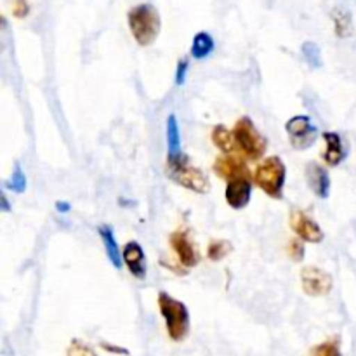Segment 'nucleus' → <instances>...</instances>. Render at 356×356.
<instances>
[{
  "instance_id": "17",
  "label": "nucleus",
  "mask_w": 356,
  "mask_h": 356,
  "mask_svg": "<svg viewBox=\"0 0 356 356\" xmlns=\"http://www.w3.org/2000/svg\"><path fill=\"white\" fill-rule=\"evenodd\" d=\"M181 131L176 115L167 117V156L181 155Z\"/></svg>"
},
{
  "instance_id": "22",
  "label": "nucleus",
  "mask_w": 356,
  "mask_h": 356,
  "mask_svg": "<svg viewBox=\"0 0 356 356\" xmlns=\"http://www.w3.org/2000/svg\"><path fill=\"white\" fill-rule=\"evenodd\" d=\"M7 188L13 190L14 193H24V190H26V176H24L19 163H16V167H14L13 176H10L9 183H7Z\"/></svg>"
},
{
  "instance_id": "5",
  "label": "nucleus",
  "mask_w": 356,
  "mask_h": 356,
  "mask_svg": "<svg viewBox=\"0 0 356 356\" xmlns=\"http://www.w3.org/2000/svg\"><path fill=\"white\" fill-rule=\"evenodd\" d=\"M233 134H235L236 145H238V152H242L247 159L257 160L266 152V138L257 131L249 117H242L235 122Z\"/></svg>"
},
{
  "instance_id": "14",
  "label": "nucleus",
  "mask_w": 356,
  "mask_h": 356,
  "mask_svg": "<svg viewBox=\"0 0 356 356\" xmlns=\"http://www.w3.org/2000/svg\"><path fill=\"white\" fill-rule=\"evenodd\" d=\"M323 141H325V149H323V162L330 167H337L346 160L348 149L344 145L339 132H323Z\"/></svg>"
},
{
  "instance_id": "19",
  "label": "nucleus",
  "mask_w": 356,
  "mask_h": 356,
  "mask_svg": "<svg viewBox=\"0 0 356 356\" xmlns=\"http://www.w3.org/2000/svg\"><path fill=\"white\" fill-rule=\"evenodd\" d=\"M232 250L233 247L228 240H214V242L209 243L207 257L211 261H214V263H218V261H222L226 256H229Z\"/></svg>"
},
{
  "instance_id": "21",
  "label": "nucleus",
  "mask_w": 356,
  "mask_h": 356,
  "mask_svg": "<svg viewBox=\"0 0 356 356\" xmlns=\"http://www.w3.org/2000/svg\"><path fill=\"white\" fill-rule=\"evenodd\" d=\"M302 54H305L306 63L312 68H320L322 66V52H320V47L315 42H306V44H302Z\"/></svg>"
},
{
  "instance_id": "3",
  "label": "nucleus",
  "mask_w": 356,
  "mask_h": 356,
  "mask_svg": "<svg viewBox=\"0 0 356 356\" xmlns=\"http://www.w3.org/2000/svg\"><path fill=\"white\" fill-rule=\"evenodd\" d=\"M129 28L139 45L146 47L156 40L160 33V16L159 10L149 3H141L131 9L127 16Z\"/></svg>"
},
{
  "instance_id": "4",
  "label": "nucleus",
  "mask_w": 356,
  "mask_h": 356,
  "mask_svg": "<svg viewBox=\"0 0 356 356\" xmlns=\"http://www.w3.org/2000/svg\"><path fill=\"white\" fill-rule=\"evenodd\" d=\"M285 177H287V167L284 160L277 155L264 159V162H261L254 172V181L257 186L275 200L284 198Z\"/></svg>"
},
{
  "instance_id": "29",
  "label": "nucleus",
  "mask_w": 356,
  "mask_h": 356,
  "mask_svg": "<svg viewBox=\"0 0 356 356\" xmlns=\"http://www.w3.org/2000/svg\"><path fill=\"white\" fill-rule=\"evenodd\" d=\"M70 204H66V202H58V204H56V211L58 212H61V214H66V212H70Z\"/></svg>"
},
{
  "instance_id": "8",
  "label": "nucleus",
  "mask_w": 356,
  "mask_h": 356,
  "mask_svg": "<svg viewBox=\"0 0 356 356\" xmlns=\"http://www.w3.org/2000/svg\"><path fill=\"white\" fill-rule=\"evenodd\" d=\"M169 243L183 268L190 270V268H195L200 263V254H198L197 245L191 240L190 232H186V229H177V232H174L170 235Z\"/></svg>"
},
{
  "instance_id": "16",
  "label": "nucleus",
  "mask_w": 356,
  "mask_h": 356,
  "mask_svg": "<svg viewBox=\"0 0 356 356\" xmlns=\"http://www.w3.org/2000/svg\"><path fill=\"white\" fill-rule=\"evenodd\" d=\"M211 138L216 148L221 149L225 155H235L236 149H238L235 134H233L229 129H226L225 125H216V127L212 129Z\"/></svg>"
},
{
  "instance_id": "25",
  "label": "nucleus",
  "mask_w": 356,
  "mask_h": 356,
  "mask_svg": "<svg viewBox=\"0 0 356 356\" xmlns=\"http://www.w3.org/2000/svg\"><path fill=\"white\" fill-rule=\"evenodd\" d=\"M305 245H302V240H292L291 243H289V256L292 257L294 261H298V263H301L302 259H305Z\"/></svg>"
},
{
  "instance_id": "9",
  "label": "nucleus",
  "mask_w": 356,
  "mask_h": 356,
  "mask_svg": "<svg viewBox=\"0 0 356 356\" xmlns=\"http://www.w3.org/2000/svg\"><path fill=\"white\" fill-rule=\"evenodd\" d=\"M291 228L299 240L306 243H320L323 240V229L316 225L313 218H309L306 212L294 211L291 214Z\"/></svg>"
},
{
  "instance_id": "10",
  "label": "nucleus",
  "mask_w": 356,
  "mask_h": 356,
  "mask_svg": "<svg viewBox=\"0 0 356 356\" xmlns=\"http://www.w3.org/2000/svg\"><path fill=\"white\" fill-rule=\"evenodd\" d=\"M226 204L235 211H242L249 205L252 198V179L250 177H238L226 184L225 190Z\"/></svg>"
},
{
  "instance_id": "12",
  "label": "nucleus",
  "mask_w": 356,
  "mask_h": 356,
  "mask_svg": "<svg viewBox=\"0 0 356 356\" xmlns=\"http://www.w3.org/2000/svg\"><path fill=\"white\" fill-rule=\"evenodd\" d=\"M214 170L221 179L228 181V183L233 179H238V177H250L249 167L236 153L235 155L219 156L214 163Z\"/></svg>"
},
{
  "instance_id": "1",
  "label": "nucleus",
  "mask_w": 356,
  "mask_h": 356,
  "mask_svg": "<svg viewBox=\"0 0 356 356\" xmlns=\"http://www.w3.org/2000/svg\"><path fill=\"white\" fill-rule=\"evenodd\" d=\"M165 172L170 181L193 191V193L205 195L211 190V181H209L207 174L200 167L195 165L190 156H186L184 153L177 156H167Z\"/></svg>"
},
{
  "instance_id": "18",
  "label": "nucleus",
  "mask_w": 356,
  "mask_h": 356,
  "mask_svg": "<svg viewBox=\"0 0 356 356\" xmlns=\"http://www.w3.org/2000/svg\"><path fill=\"white\" fill-rule=\"evenodd\" d=\"M212 51H214L212 35H209L207 31H200V33L195 35L193 42H191V56L195 59H205L212 54Z\"/></svg>"
},
{
  "instance_id": "20",
  "label": "nucleus",
  "mask_w": 356,
  "mask_h": 356,
  "mask_svg": "<svg viewBox=\"0 0 356 356\" xmlns=\"http://www.w3.org/2000/svg\"><path fill=\"white\" fill-rule=\"evenodd\" d=\"M334 17V24H336V33L339 37H350L353 28H351V17L346 10L337 9L336 13L332 14Z\"/></svg>"
},
{
  "instance_id": "27",
  "label": "nucleus",
  "mask_w": 356,
  "mask_h": 356,
  "mask_svg": "<svg viewBox=\"0 0 356 356\" xmlns=\"http://www.w3.org/2000/svg\"><path fill=\"white\" fill-rule=\"evenodd\" d=\"M30 13V6H28V0H14L13 3V14L16 17H24Z\"/></svg>"
},
{
  "instance_id": "7",
  "label": "nucleus",
  "mask_w": 356,
  "mask_h": 356,
  "mask_svg": "<svg viewBox=\"0 0 356 356\" xmlns=\"http://www.w3.org/2000/svg\"><path fill=\"white\" fill-rule=\"evenodd\" d=\"M301 285L305 294L312 298H323L329 296L334 287L332 277L325 270L316 266H305L301 270Z\"/></svg>"
},
{
  "instance_id": "11",
  "label": "nucleus",
  "mask_w": 356,
  "mask_h": 356,
  "mask_svg": "<svg viewBox=\"0 0 356 356\" xmlns=\"http://www.w3.org/2000/svg\"><path fill=\"white\" fill-rule=\"evenodd\" d=\"M122 259L132 277L145 280L146 273H148V264H146L145 250L138 242L125 243V247L122 249Z\"/></svg>"
},
{
  "instance_id": "24",
  "label": "nucleus",
  "mask_w": 356,
  "mask_h": 356,
  "mask_svg": "<svg viewBox=\"0 0 356 356\" xmlns=\"http://www.w3.org/2000/svg\"><path fill=\"white\" fill-rule=\"evenodd\" d=\"M66 356H97L94 353L92 348L89 344L82 343L79 339H73L72 344H70L68 351H66Z\"/></svg>"
},
{
  "instance_id": "26",
  "label": "nucleus",
  "mask_w": 356,
  "mask_h": 356,
  "mask_svg": "<svg viewBox=\"0 0 356 356\" xmlns=\"http://www.w3.org/2000/svg\"><path fill=\"white\" fill-rule=\"evenodd\" d=\"M188 68H190V63L188 59H179L176 68V83L177 86H183L186 82V75H188Z\"/></svg>"
},
{
  "instance_id": "23",
  "label": "nucleus",
  "mask_w": 356,
  "mask_h": 356,
  "mask_svg": "<svg viewBox=\"0 0 356 356\" xmlns=\"http://www.w3.org/2000/svg\"><path fill=\"white\" fill-rule=\"evenodd\" d=\"M312 356H343L339 350V344L336 341H327L313 348Z\"/></svg>"
},
{
  "instance_id": "30",
  "label": "nucleus",
  "mask_w": 356,
  "mask_h": 356,
  "mask_svg": "<svg viewBox=\"0 0 356 356\" xmlns=\"http://www.w3.org/2000/svg\"><path fill=\"white\" fill-rule=\"evenodd\" d=\"M2 211L3 212H9L10 207H9V202H7L6 195H2Z\"/></svg>"
},
{
  "instance_id": "6",
  "label": "nucleus",
  "mask_w": 356,
  "mask_h": 356,
  "mask_svg": "<svg viewBox=\"0 0 356 356\" xmlns=\"http://www.w3.org/2000/svg\"><path fill=\"white\" fill-rule=\"evenodd\" d=\"M285 132H287L292 148L298 152L312 148L318 139V129L308 115H296L289 118L285 124Z\"/></svg>"
},
{
  "instance_id": "2",
  "label": "nucleus",
  "mask_w": 356,
  "mask_h": 356,
  "mask_svg": "<svg viewBox=\"0 0 356 356\" xmlns=\"http://www.w3.org/2000/svg\"><path fill=\"white\" fill-rule=\"evenodd\" d=\"M159 309L162 315L163 322H165L167 334L174 343H181L188 337L191 327L190 312H188L186 305L179 299L172 298L167 292H159Z\"/></svg>"
},
{
  "instance_id": "13",
  "label": "nucleus",
  "mask_w": 356,
  "mask_h": 356,
  "mask_svg": "<svg viewBox=\"0 0 356 356\" xmlns=\"http://www.w3.org/2000/svg\"><path fill=\"white\" fill-rule=\"evenodd\" d=\"M306 183H308L309 190L315 193L318 198H329L330 195V176L329 170L323 165L316 162H309L305 170Z\"/></svg>"
},
{
  "instance_id": "15",
  "label": "nucleus",
  "mask_w": 356,
  "mask_h": 356,
  "mask_svg": "<svg viewBox=\"0 0 356 356\" xmlns=\"http://www.w3.org/2000/svg\"><path fill=\"white\" fill-rule=\"evenodd\" d=\"M97 233H99V238L101 242H103V247L104 250H106V256L108 259H110V263L113 264L117 270H120L122 264H124V259H122V250L120 247H118L117 238H115L113 228L108 225H101L99 228H97Z\"/></svg>"
},
{
  "instance_id": "28",
  "label": "nucleus",
  "mask_w": 356,
  "mask_h": 356,
  "mask_svg": "<svg viewBox=\"0 0 356 356\" xmlns=\"http://www.w3.org/2000/svg\"><path fill=\"white\" fill-rule=\"evenodd\" d=\"M101 346H103V350L110 351V353H117V355H127L129 353V351L124 350V348H117V346H113V344L103 343V344H101Z\"/></svg>"
}]
</instances>
